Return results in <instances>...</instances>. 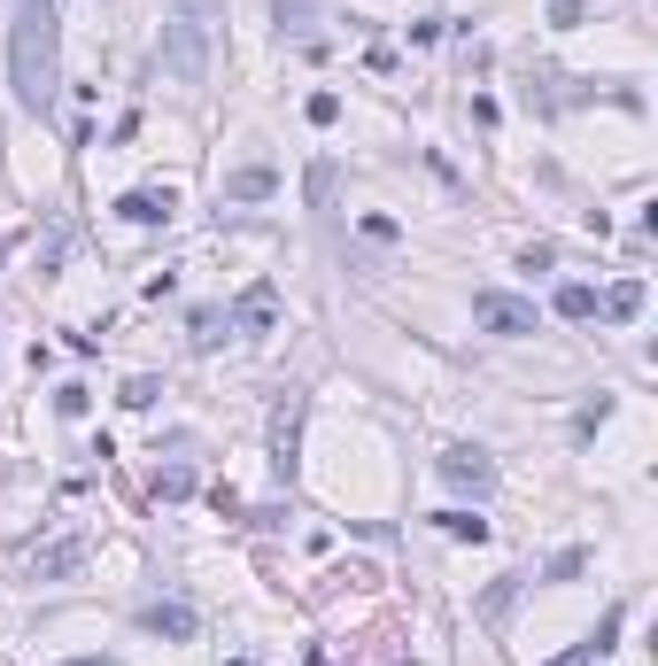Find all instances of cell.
Listing matches in <instances>:
<instances>
[{
    "mask_svg": "<svg viewBox=\"0 0 658 666\" xmlns=\"http://www.w3.org/2000/svg\"><path fill=\"white\" fill-rule=\"evenodd\" d=\"M8 86L31 117L55 109V94H62V16H55V0H16V16H8Z\"/></svg>",
    "mask_w": 658,
    "mask_h": 666,
    "instance_id": "obj_1",
    "label": "cell"
},
{
    "mask_svg": "<svg viewBox=\"0 0 658 666\" xmlns=\"http://www.w3.org/2000/svg\"><path fill=\"white\" fill-rule=\"evenodd\" d=\"M303 419H311V395L279 388V403H272V481L279 489H295V473H303Z\"/></svg>",
    "mask_w": 658,
    "mask_h": 666,
    "instance_id": "obj_2",
    "label": "cell"
},
{
    "mask_svg": "<svg viewBox=\"0 0 658 666\" xmlns=\"http://www.w3.org/2000/svg\"><path fill=\"white\" fill-rule=\"evenodd\" d=\"M156 55H164V78H170V86H209V31H202V23L170 16Z\"/></svg>",
    "mask_w": 658,
    "mask_h": 666,
    "instance_id": "obj_3",
    "label": "cell"
},
{
    "mask_svg": "<svg viewBox=\"0 0 658 666\" xmlns=\"http://www.w3.org/2000/svg\"><path fill=\"white\" fill-rule=\"evenodd\" d=\"M473 326L503 333V341H527V333H534V303H527V295H503V287H481V295H473Z\"/></svg>",
    "mask_w": 658,
    "mask_h": 666,
    "instance_id": "obj_4",
    "label": "cell"
},
{
    "mask_svg": "<svg viewBox=\"0 0 658 666\" xmlns=\"http://www.w3.org/2000/svg\"><path fill=\"white\" fill-rule=\"evenodd\" d=\"M434 473H442L450 489H465V497H489L495 489V458L481 450V442H450V450L434 458Z\"/></svg>",
    "mask_w": 658,
    "mask_h": 666,
    "instance_id": "obj_5",
    "label": "cell"
},
{
    "mask_svg": "<svg viewBox=\"0 0 658 666\" xmlns=\"http://www.w3.org/2000/svg\"><path fill=\"white\" fill-rule=\"evenodd\" d=\"M272 326H279V287H272V280L240 287V303H233V333H240V341H264Z\"/></svg>",
    "mask_w": 658,
    "mask_h": 666,
    "instance_id": "obj_6",
    "label": "cell"
},
{
    "mask_svg": "<svg viewBox=\"0 0 658 666\" xmlns=\"http://www.w3.org/2000/svg\"><path fill=\"white\" fill-rule=\"evenodd\" d=\"M140 628L164 636V644H194V636H202V613H194L186 597H156V605H140Z\"/></svg>",
    "mask_w": 658,
    "mask_h": 666,
    "instance_id": "obj_7",
    "label": "cell"
},
{
    "mask_svg": "<svg viewBox=\"0 0 658 666\" xmlns=\"http://www.w3.org/2000/svg\"><path fill=\"white\" fill-rule=\"evenodd\" d=\"M620 628H628V613H620V605H605V613H597V628H589L573 652H558V659H542V666H597L605 652H620Z\"/></svg>",
    "mask_w": 658,
    "mask_h": 666,
    "instance_id": "obj_8",
    "label": "cell"
},
{
    "mask_svg": "<svg viewBox=\"0 0 658 666\" xmlns=\"http://www.w3.org/2000/svg\"><path fill=\"white\" fill-rule=\"evenodd\" d=\"M170 209H178V194H170V186H132V194L117 202V217H125V225H170Z\"/></svg>",
    "mask_w": 658,
    "mask_h": 666,
    "instance_id": "obj_9",
    "label": "cell"
},
{
    "mask_svg": "<svg viewBox=\"0 0 658 666\" xmlns=\"http://www.w3.org/2000/svg\"><path fill=\"white\" fill-rule=\"evenodd\" d=\"M186 341H194V349H217V341H233V311H225V303H194Z\"/></svg>",
    "mask_w": 658,
    "mask_h": 666,
    "instance_id": "obj_10",
    "label": "cell"
},
{
    "mask_svg": "<svg viewBox=\"0 0 658 666\" xmlns=\"http://www.w3.org/2000/svg\"><path fill=\"white\" fill-rule=\"evenodd\" d=\"M86 566V542H55V550H31V574L39 581H62V574H78Z\"/></svg>",
    "mask_w": 658,
    "mask_h": 666,
    "instance_id": "obj_11",
    "label": "cell"
},
{
    "mask_svg": "<svg viewBox=\"0 0 658 666\" xmlns=\"http://www.w3.org/2000/svg\"><path fill=\"white\" fill-rule=\"evenodd\" d=\"M272 186H279L272 170H264V164H248V170H233V178H225V202H264Z\"/></svg>",
    "mask_w": 658,
    "mask_h": 666,
    "instance_id": "obj_12",
    "label": "cell"
},
{
    "mask_svg": "<svg viewBox=\"0 0 658 666\" xmlns=\"http://www.w3.org/2000/svg\"><path fill=\"white\" fill-rule=\"evenodd\" d=\"M558 319H573V326H581V319H597V287L566 280V287H558Z\"/></svg>",
    "mask_w": 658,
    "mask_h": 666,
    "instance_id": "obj_13",
    "label": "cell"
},
{
    "mask_svg": "<svg viewBox=\"0 0 658 666\" xmlns=\"http://www.w3.org/2000/svg\"><path fill=\"white\" fill-rule=\"evenodd\" d=\"M636 311H644V280H620V287L605 295V319H612V326H628Z\"/></svg>",
    "mask_w": 658,
    "mask_h": 666,
    "instance_id": "obj_14",
    "label": "cell"
},
{
    "mask_svg": "<svg viewBox=\"0 0 658 666\" xmlns=\"http://www.w3.org/2000/svg\"><path fill=\"white\" fill-rule=\"evenodd\" d=\"M156 395H164V380H148V372H140V380H125V395H117V403H125V411H156Z\"/></svg>",
    "mask_w": 658,
    "mask_h": 666,
    "instance_id": "obj_15",
    "label": "cell"
},
{
    "mask_svg": "<svg viewBox=\"0 0 658 666\" xmlns=\"http://www.w3.org/2000/svg\"><path fill=\"white\" fill-rule=\"evenodd\" d=\"M442 535H458V542H489V519H473V511H442Z\"/></svg>",
    "mask_w": 658,
    "mask_h": 666,
    "instance_id": "obj_16",
    "label": "cell"
},
{
    "mask_svg": "<svg viewBox=\"0 0 658 666\" xmlns=\"http://www.w3.org/2000/svg\"><path fill=\"white\" fill-rule=\"evenodd\" d=\"M511 605H519V574H503V581H495L489 597H481V613H489V620H503Z\"/></svg>",
    "mask_w": 658,
    "mask_h": 666,
    "instance_id": "obj_17",
    "label": "cell"
},
{
    "mask_svg": "<svg viewBox=\"0 0 658 666\" xmlns=\"http://www.w3.org/2000/svg\"><path fill=\"white\" fill-rule=\"evenodd\" d=\"M156 497H164V503L194 497V473H186V466H164V473H156Z\"/></svg>",
    "mask_w": 658,
    "mask_h": 666,
    "instance_id": "obj_18",
    "label": "cell"
},
{
    "mask_svg": "<svg viewBox=\"0 0 658 666\" xmlns=\"http://www.w3.org/2000/svg\"><path fill=\"white\" fill-rule=\"evenodd\" d=\"M303 117H311L318 133H326V125H341V94H311V101H303Z\"/></svg>",
    "mask_w": 658,
    "mask_h": 666,
    "instance_id": "obj_19",
    "label": "cell"
},
{
    "mask_svg": "<svg viewBox=\"0 0 658 666\" xmlns=\"http://www.w3.org/2000/svg\"><path fill=\"white\" fill-rule=\"evenodd\" d=\"M86 403H94V388H78V380L55 388V411H62V419H86Z\"/></svg>",
    "mask_w": 658,
    "mask_h": 666,
    "instance_id": "obj_20",
    "label": "cell"
},
{
    "mask_svg": "<svg viewBox=\"0 0 658 666\" xmlns=\"http://www.w3.org/2000/svg\"><path fill=\"white\" fill-rule=\"evenodd\" d=\"M272 16H279V31H311V0H272Z\"/></svg>",
    "mask_w": 658,
    "mask_h": 666,
    "instance_id": "obj_21",
    "label": "cell"
},
{
    "mask_svg": "<svg viewBox=\"0 0 658 666\" xmlns=\"http://www.w3.org/2000/svg\"><path fill=\"white\" fill-rule=\"evenodd\" d=\"M589 16V0H550V31H573Z\"/></svg>",
    "mask_w": 658,
    "mask_h": 666,
    "instance_id": "obj_22",
    "label": "cell"
},
{
    "mask_svg": "<svg viewBox=\"0 0 658 666\" xmlns=\"http://www.w3.org/2000/svg\"><path fill=\"white\" fill-rule=\"evenodd\" d=\"M333 186H341V170H333V164H311V202H333Z\"/></svg>",
    "mask_w": 658,
    "mask_h": 666,
    "instance_id": "obj_23",
    "label": "cell"
},
{
    "mask_svg": "<svg viewBox=\"0 0 658 666\" xmlns=\"http://www.w3.org/2000/svg\"><path fill=\"white\" fill-rule=\"evenodd\" d=\"M217 8H225V0H178V16H186V23H202V16H217Z\"/></svg>",
    "mask_w": 658,
    "mask_h": 666,
    "instance_id": "obj_24",
    "label": "cell"
},
{
    "mask_svg": "<svg viewBox=\"0 0 658 666\" xmlns=\"http://www.w3.org/2000/svg\"><path fill=\"white\" fill-rule=\"evenodd\" d=\"M62 666H117V659H62Z\"/></svg>",
    "mask_w": 658,
    "mask_h": 666,
    "instance_id": "obj_25",
    "label": "cell"
},
{
    "mask_svg": "<svg viewBox=\"0 0 658 666\" xmlns=\"http://www.w3.org/2000/svg\"><path fill=\"white\" fill-rule=\"evenodd\" d=\"M225 666H256V659H225Z\"/></svg>",
    "mask_w": 658,
    "mask_h": 666,
    "instance_id": "obj_26",
    "label": "cell"
},
{
    "mask_svg": "<svg viewBox=\"0 0 658 666\" xmlns=\"http://www.w3.org/2000/svg\"><path fill=\"white\" fill-rule=\"evenodd\" d=\"M0 256H8V233H0Z\"/></svg>",
    "mask_w": 658,
    "mask_h": 666,
    "instance_id": "obj_27",
    "label": "cell"
}]
</instances>
